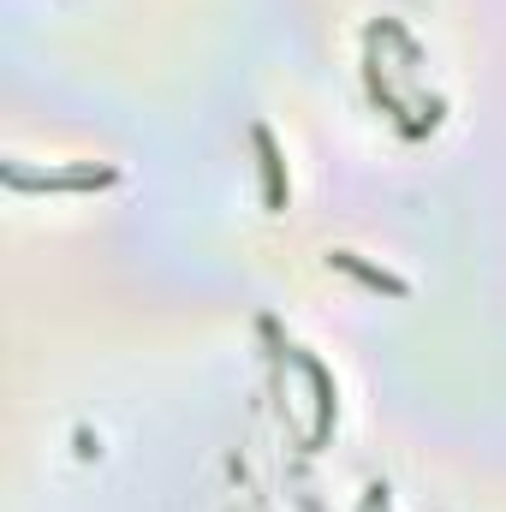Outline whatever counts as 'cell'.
<instances>
[{
  "label": "cell",
  "mask_w": 506,
  "mask_h": 512,
  "mask_svg": "<svg viewBox=\"0 0 506 512\" xmlns=\"http://www.w3.org/2000/svg\"><path fill=\"white\" fill-rule=\"evenodd\" d=\"M6 185H18V191H90V185H114V167H78V173H24V167H6Z\"/></svg>",
  "instance_id": "6da1fadb"
},
{
  "label": "cell",
  "mask_w": 506,
  "mask_h": 512,
  "mask_svg": "<svg viewBox=\"0 0 506 512\" xmlns=\"http://www.w3.org/2000/svg\"><path fill=\"white\" fill-rule=\"evenodd\" d=\"M251 143H256V155H262V197H268V209H286V167H280L274 131H268V126H251Z\"/></svg>",
  "instance_id": "7a4b0ae2"
},
{
  "label": "cell",
  "mask_w": 506,
  "mask_h": 512,
  "mask_svg": "<svg viewBox=\"0 0 506 512\" xmlns=\"http://www.w3.org/2000/svg\"><path fill=\"white\" fill-rule=\"evenodd\" d=\"M328 268H346L352 280H364V286H376V292H387V298H405L411 286L399 280V274H387V268H370L358 251H328Z\"/></svg>",
  "instance_id": "3957f363"
},
{
  "label": "cell",
  "mask_w": 506,
  "mask_h": 512,
  "mask_svg": "<svg viewBox=\"0 0 506 512\" xmlns=\"http://www.w3.org/2000/svg\"><path fill=\"white\" fill-rule=\"evenodd\" d=\"M298 364H304V376L316 387V429H310V447H322L328 429H334V382H328V370H322L316 358H298Z\"/></svg>",
  "instance_id": "277c9868"
}]
</instances>
